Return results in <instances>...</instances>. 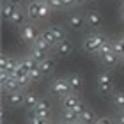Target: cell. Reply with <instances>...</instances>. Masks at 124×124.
<instances>
[{
    "label": "cell",
    "mask_w": 124,
    "mask_h": 124,
    "mask_svg": "<svg viewBox=\"0 0 124 124\" xmlns=\"http://www.w3.org/2000/svg\"><path fill=\"white\" fill-rule=\"evenodd\" d=\"M32 2H37V4H46V0H32Z\"/></svg>",
    "instance_id": "cell-36"
},
{
    "label": "cell",
    "mask_w": 124,
    "mask_h": 124,
    "mask_svg": "<svg viewBox=\"0 0 124 124\" xmlns=\"http://www.w3.org/2000/svg\"><path fill=\"white\" fill-rule=\"evenodd\" d=\"M121 16H122V21H124V7H122V11H121Z\"/></svg>",
    "instance_id": "cell-37"
},
{
    "label": "cell",
    "mask_w": 124,
    "mask_h": 124,
    "mask_svg": "<svg viewBox=\"0 0 124 124\" xmlns=\"http://www.w3.org/2000/svg\"><path fill=\"white\" fill-rule=\"evenodd\" d=\"M29 75H30V80L32 82H39V80H41V76H43V73L39 71V67H34Z\"/></svg>",
    "instance_id": "cell-30"
},
{
    "label": "cell",
    "mask_w": 124,
    "mask_h": 124,
    "mask_svg": "<svg viewBox=\"0 0 124 124\" xmlns=\"http://www.w3.org/2000/svg\"><path fill=\"white\" fill-rule=\"evenodd\" d=\"M39 37L41 39H44L50 46H57V43H55V37H53V32H52V29H46V30H43L41 34H39Z\"/></svg>",
    "instance_id": "cell-24"
},
{
    "label": "cell",
    "mask_w": 124,
    "mask_h": 124,
    "mask_svg": "<svg viewBox=\"0 0 124 124\" xmlns=\"http://www.w3.org/2000/svg\"><path fill=\"white\" fill-rule=\"evenodd\" d=\"M73 53V43L69 39H64V41H60L57 44V55L59 57H69Z\"/></svg>",
    "instance_id": "cell-12"
},
{
    "label": "cell",
    "mask_w": 124,
    "mask_h": 124,
    "mask_svg": "<svg viewBox=\"0 0 124 124\" xmlns=\"http://www.w3.org/2000/svg\"><path fill=\"white\" fill-rule=\"evenodd\" d=\"M20 66L23 67V69L27 71V73H30L34 67H37V62L34 60L32 57H27V59H23V60H20Z\"/></svg>",
    "instance_id": "cell-26"
},
{
    "label": "cell",
    "mask_w": 124,
    "mask_h": 124,
    "mask_svg": "<svg viewBox=\"0 0 124 124\" xmlns=\"http://www.w3.org/2000/svg\"><path fill=\"white\" fill-rule=\"evenodd\" d=\"M98 91L103 96H108L114 91V83H112V76L108 71H101L98 75Z\"/></svg>",
    "instance_id": "cell-3"
},
{
    "label": "cell",
    "mask_w": 124,
    "mask_h": 124,
    "mask_svg": "<svg viewBox=\"0 0 124 124\" xmlns=\"http://www.w3.org/2000/svg\"><path fill=\"white\" fill-rule=\"evenodd\" d=\"M32 46H36V48H39V50H43V52H46V53L50 52V48H52V46H50V44L44 41V39H41V37H37L36 41L32 43Z\"/></svg>",
    "instance_id": "cell-27"
},
{
    "label": "cell",
    "mask_w": 124,
    "mask_h": 124,
    "mask_svg": "<svg viewBox=\"0 0 124 124\" xmlns=\"http://www.w3.org/2000/svg\"><path fill=\"white\" fill-rule=\"evenodd\" d=\"M39 101H41V98H39L36 92H32V91L25 92V106H27V108H30V110L36 108V105L39 103Z\"/></svg>",
    "instance_id": "cell-16"
},
{
    "label": "cell",
    "mask_w": 124,
    "mask_h": 124,
    "mask_svg": "<svg viewBox=\"0 0 124 124\" xmlns=\"http://www.w3.org/2000/svg\"><path fill=\"white\" fill-rule=\"evenodd\" d=\"M122 112H124V108H122Z\"/></svg>",
    "instance_id": "cell-40"
},
{
    "label": "cell",
    "mask_w": 124,
    "mask_h": 124,
    "mask_svg": "<svg viewBox=\"0 0 124 124\" xmlns=\"http://www.w3.org/2000/svg\"><path fill=\"white\" fill-rule=\"evenodd\" d=\"M67 82H69L71 92H78V91L83 87V78H82L80 75H76V73H73V75L67 76Z\"/></svg>",
    "instance_id": "cell-14"
},
{
    "label": "cell",
    "mask_w": 124,
    "mask_h": 124,
    "mask_svg": "<svg viewBox=\"0 0 124 124\" xmlns=\"http://www.w3.org/2000/svg\"><path fill=\"white\" fill-rule=\"evenodd\" d=\"M32 112H34L37 117H41V119H50L52 106H50V103H48L46 99H41V101L36 105V108H32Z\"/></svg>",
    "instance_id": "cell-7"
},
{
    "label": "cell",
    "mask_w": 124,
    "mask_h": 124,
    "mask_svg": "<svg viewBox=\"0 0 124 124\" xmlns=\"http://www.w3.org/2000/svg\"><path fill=\"white\" fill-rule=\"evenodd\" d=\"M73 4H76V5H83V4H85V0H73Z\"/></svg>",
    "instance_id": "cell-35"
},
{
    "label": "cell",
    "mask_w": 124,
    "mask_h": 124,
    "mask_svg": "<svg viewBox=\"0 0 124 124\" xmlns=\"http://www.w3.org/2000/svg\"><path fill=\"white\" fill-rule=\"evenodd\" d=\"M2 87H4V91H5V92H16V91H21L20 82L16 80L14 76H11L5 83H2Z\"/></svg>",
    "instance_id": "cell-17"
},
{
    "label": "cell",
    "mask_w": 124,
    "mask_h": 124,
    "mask_svg": "<svg viewBox=\"0 0 124 124\" xmlns=\"http://www.w3.org/2000/svg\"><path fill=\"white\" fill-rule=\"evenodd\" d=\"M76 124H82V122H76Z\"/></svg>",
    "instance_id": "cell-39"
},
{
    "label": "cell",
    "mask_w": 124,
    "mask_h": 124,
    "mask_svg": "<svg viewBox=\"0 0 124 124\" xmlns=\"http://www.w3.org/2000/svg\"><path fill=\"white\" fill-rule=\"evenodd\" d=\"M13 76L20 82V85H21V87H27V85H29V83L32 82V80H30V75H29V73H27L23 67L20 66V62H18V66H16L14 69H13Z\"/></svg>",
    "instance_id": "cell-6"
},
{
    "label": "cell",
    "mask_w": 124,
    "mask_h": 124,
    "mask_svg": "<svg viewBox=\"0 0 124 124\" xmlns=\"http://www.w3.org/2000/svg\"><path fill=\"white\" fill-rule=\"evenodd\" d=\"M80 103H82V101L76 96V92H69L67 96L62 98V108H64V110H73L76 105H80Z\"/></svg>",
    "instance_id": "cell-8"
},
{
    "label": "cell",
    "mask_w": 124,
    "mask_h": 124,
    "mask_svg": "<svg viewBox=\"0 0 124 124\" xmlns=\"http://www.w3.org/2000/svg\"><path fill=\"white\" fill-rule=\"evenodd\" d=\"M20 37H21V41H25V43H34L39 36L36 34L34 25H27V23H23V25L20 27Z\"/></svg>",
    "instance_id": "cell-4"
},
{
    "label": "cell",
    "mask_w": 124,
    "mask_h": 124,
    "mask_svg": "<svg viewBox=\"0 0 124 124\" xmlns=\"http://www.w3.org/2000/svg\"><path fill=\"white\" fill-rule=\"evenodd\" d=\"M27 16H29L30 20H39V4L37 2H29L27 5Z\"/></svg>",
    "instance_id": "cell-18"
},
{
    "label": "cell",
    "mask_w": 124,
    "mask_h": 124,
    "mask_svg": "<svg viewBox=\"0 0 124 124\" xmlns=\"http://www.w3.org/2000/svg\"><path fill=\"white\" fill-rule=\"evenodd\" d=\"M55 64H57V60L52 59V57H48V59H44L43 62H39L37 67H39V71L43 73V76H48L50 73L55 69Z\"/></svg>",
    "instance_id": "cell-10"
},
{
    "label": "cell",
    "mask_w": 124,
    "mask_h": 124,
    "mask_svg": "<svg viewBox=\"0 0 124 124\" xmlns=\"http://www.w3.org/2000/svg\"><path fill=\"white\" fill-rule=\"evenodd\" d=\"M52 32H53V37H55V43H60V41H64V32H62L60 29H59V27H52Z\"/></svg>",
    "instance_id": "cell-29"
},
{
    "label": "cell",
    "mask_w": 124,
    "mask_h": 124,
    "mask_svg": "<svg viewBox=\"0 0 124 124\" xmlns=\"http://www.w3.org/2000/svg\"><path fill=\"white\" fill-rule=\"evenodd\" d=\"M30 57L39 64V62H43L44 59H48V55H46V52H43V50H39V48H36V46H32V50H30Z\"/></svg>",
    "instance_id": "cell-21"
},
{
    "label": "cell",
    "mask_w": 124,
    "mask_h": 124,
    "mask_svg": "<svg viewBox=\"0 0 124 124\" xmlns=\"http://www.w3.org/2000/svg\"><path fill=\"white\" fill-rule=\"evenodd\" d=\"M5 101H7L9 106H25V92H21V91L7 92Z\"/></svg>",
    "instance_id": "cell-5"
},
{
    "label": "cell",
    "mask_w": 124,
    "mask_h": 124,
    "mask_svg": "<svg viewBox=\"0 0 124 124\" xmlns=\"http://www.w3.org/2000/svg\"><path fill=\"white\" fill-rule=\"evenodd\" d=\"M60 121H62V124H76V122H80V115L75 110H62Z\"/></svg>",
    "instance_id": "cell-11"
},
{
    "label": "cell",
    "mask_w": 124,
    "mask_h": 124,
    "mask_svg": "<svg viewBox=\"0 0 124 124\" xmlns=\"http://www.w3.org/2000/svg\"><path fill=\"white\" fill-rule=\"evenodd\" d=\"M85 18H83V16H80V14H69V18H67V25L71 27L73 30H82L83 29V25H85Z\"/></svg>",
    "instance_id": "cell-9"
},
{
    "label": "cell",
    "mask_w": 124,
    "mask_h": 124,
    "mask_svg": "<svg viewBox=\"0 0 124 124\" xmlns=\"http://www.w3.org/2000/svg\"><path fill=\"white\" fill-rule=\"evenodd\" d=\"M96 124H114V121H112L110 117H98Z\"/></svg>",
    "instance_id": "cell-31"
},
{
    "label": "cell",
    "mask_w": 124,
    "mask_h": 124,
    "mask_svg": "<svg viewBox=\"0 0 124 124\" xmlns=\"http://www.w3.org/2000/svg\"><path fill=\"white\" fill-rule=\"evenodd\" d=\"M87 23L91 25V27H99L101 23H103V16H101L99 11H96V9H91L87 13Z\"/></svg>",
    "instance_id": "cell-13"
},
{
    "label": "cell",
    "mask_w": 124,
    "mask_h": 124,
    "mask_svg": "<svg viewBox=\"0 0 124 124\" xmlns=\"http://www.w3.org/2000/svg\"><path fill=\"white\" fill-rule=\"evenodd\" d=\"M50 92L53 96H59V98H64L71 92V87H69V82L67 78H55V80L50 83Z\"/></svg>",
    "instance_id": "cell-2"
},
{
    "label": "cell",
    "mask_w": 124,
    "mask_h": 124,
    "mask_svg": "<svg viewBox=\"0 0 124 124\" xmlns=\"http://www.w3.org/2000/svg\"><path fill=\"white\" fill-rule=\"evenodd\" d=\"M117 124H124V112H121L119 115H117V119H115Z\"/></svg>",
    "instance_id": "cell-34"
},
{
    "label": "cell",
    "mask_w": 124,
    "mask_h": 124,
    "mask_svg": "<svg viewBox=\"0 0 124 124\" xmlns=\"http://www.w3.org/2000/svg\"><path fill=\"white\" fill-rule=\"evenodd\" d=\"M114 48L115 44L110 41V39H105V43L101 44V50H99V55L103 57V55H108V53H114Z\"/></svg>",
    "instance_id": "cell-25"
},
{
    "label": "cell",
    "mask_w": 124,
    "mask_h": 124,
    "mask_svg": "<svg viewBox=\"0 0 124 124\" xmlns=\"http://www.w3.org/2000/svg\"><path fill=\"white\" fill-rule=\"evenodd\" d=\"M112 103H114L115 108H124V91H117L112 96Z\"/></svg>",
    "instance_id": "cell-20"
},
{
    "label": "cell",
    "mask_w": 124,
    "mask_h": 124,
    "mask_svg": "<svg viewBox=\"0 0 124 124\" xmlns=\"http://www.w3.org/2000/svg\"><path fill=\"white\" fill-rule=\"evenodd\" d=\"M96 121H98V117H96L94 110L89 108V106L80 114V122L82 124H96Z\"/></svg>",
    "instance_id": "cell-15"
},
{
    "label": "cell",
    "mask_w": 124,
    "mask_h": 124,
    "mask_svg": "<svg viewBox=\"0 0 124 124\" xmlns=\"http://www.w3.org/2000/svg\"><path fill=\"white\" fill-rule=\"evenodd\" d=\"M101 62H103L105 67H115L117 66V53H108L101 57Z\"/></svg>",
    "instance_id": "cell-19"
},
{
    "label": "cell",
    "mask_w": 124,
    "mask_h": 124,
    "mask_svg": "<svg viewBox=\"0 0 124 124\" xmlns=\"http://www.w3.org/2000/svg\"><path fill=\"white\" fill-rule=\"evenodd\" d=\"M14 11H16V7H13V5H9V4L4 2V4H2V18H4L5 21H11Z\"/></svg>",
    "instance_id": "cell-23"
},
{
    "label": "cell",
    "mask_w": 124,
    "mask_h": 124,
    "mask_svg": "<svg viewBox=\"0 0 124 124\" xmlns=\"http://www.w3.org/2000/svg\"><path fill=\"white\" fill-rule=\"evenodd\" d=\"M2 124H9V122H5V121H2Z\"/></svg>",
    "instance_id": "cell-38"
},
{
    "label": "cell",
    "mask_w": 124,
    "mask_h": 124,
    "mask_svg": "<svg viewBox=\"0 0 124 124\" xmlns=\"http://www.w3.org/2000/svg\"><path fill=\"white\" fill-rule=\"evenodd\" d=\"M46 4L50 5V7H60V5H62L60 0H46Z\"/></svg>",
    "instance_id": "cell-32"
},
{
    "label": "cell",
    "mask_w": 124,
    "mask_h": 124,
    "mask_svg": "<svg viewBox=\"0 0 124 124\" xmlns=\"http://www.w3.org/2000/svg\"><path fill=\"white\" fill-rule=\"evenodd\" d=\"M23 20H25V14H23V11H21L20 7H16V11H14V14H13V18H11V21L9 23L11 25H23Z\"/></svg>",
    "instance_id": "cell-22"
},
{
    "label": "cell",
    "mask_w": 124,
    "mask_h": 124,
    "mask_svg": "<svg viewBox=\"0 0 124 124\" xmlns=\"http://www.w3.org/2000/svg\"><path fill=\"white\" fill-rule=\"evenodd\" d=\"M105 39L101 34H89V36L83 39V50L89 53H99L101 50V44L105 43Z\"/></svg>",
    "instance_id": "cell-1"
},
{
    "label": "cell",
    "mask_w": 124,
    "mask_h": 124,
    "mask_svg": "<svg viewBox=\"0 0 124 124\" xmlns=\"http://www.w3.org/2000/svg\"><path fill=\"white\" fill-rule=\"evenodd\" d=\"M5 4H9V5H13V7H20V4H21V0H4Z\"/></svg>",
    "instance_id": "cell-33"
},
{
    "label": "cell",
    "mask_w": 124,
    "mask_h": 124,
    "mask_svg": "<svg viewBox=\"0 0 124 124\" xmlns=\"http://www.w3.org/2000/svg\"><path fill=\"white\" fill-rule=\"evenodd\" d=\"M50 11H52V7L48 4H39V20H46L50 16Z\"/></svg>",
    "instance_id": "cell-28"
}]
</instances>
